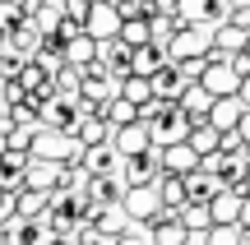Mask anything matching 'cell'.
I'll list each match as a JSON object with an SVG mask.
<instances>
[{
  "label": "cell",
  "mask_w": 250,
  "mask_h": 245,
  "mask_svg": "<svg viewBox=\"0 0 250 245\" xmlns=\"http://www.w3.org/2000/svg\"><path fill=\"white\" fill-rule=\"evenodd\" d=\"M167 56L171 60H195V56H213V28L208 23H181L176 37L167 42Z\"/></svg>",
  "instance_id": "1"
},
{
  "label": "cell",
  "mask_w": 250,
  "mask_h": 245,
  "mask_svg": "<svg viewBox=\"0 0 250 245\" xmlns=\"http://www.w3.org/2000/svg\"><path fill=\"white\" fill-rule=\"evenodd\" d=\"M121 204H125V213H130V222H144V227H148L153 218H162V213H167V204H162L158 185H130Z\"/></svg>",
  "instance_id": "2"
},
{
  "label": "cell",
  "mask_w": 250,
  "mask_h": 245,
  "mask_svg": "<svg viewBox=\"0 0 250 245\" xmlns=\"http://www.w3.org/2000/svg\"><path fill=\"white\" fill-rule=\"evenodd\" d=\"M121 176H125V185H158V176H162V144H153L148 153L121 157Z\"/></svg>",
  "instance_id": "3"
},
{
  "label": "cell",
  "mask_w": 250,
  "mask_h": 245,
  "mask_svg": "<svg viewBox=\"0 0 250 245\" xmlns=\"http://www.w3.org/2000/svg\"><path fill=\"white\" fill-rule=\"evenodd\" d=\"M83 28H88L98 42H116L121 28H125V9L116 5V0H93V14H88Z\"/></svg>",
  "instance_id": "4"
},
{
  "label": "cell",
  "mask_w": 250,
  "mask_h": 245,
  "mask_svg": "<svg viewBox=\"0 0 250 245\" xmlns=\"http://www.w3.org/2000/svg\"><path fill=\"white\" fill-rule=\"evenodd\" d=\"M246 37H250V23H213V60H232L236 51H246Z\"/></svg>",
  "instance_id": "5"
},
{
  "label": "cell",
  "mask_w": 250,
  "mask_h": 245,
  "mask_svg": "<svg viewBox=\"0 0 250 245\" xmlns=\"http://www.w3.org/2000/svg\"><path fill=\"white\" fill-rule=\"evenodd\" d=\"M111 144H116V153H121V157L148 153V148H153V125H148V120H134V125H121L116 134H111Z\"/></svg>",
  "instance_id": "6"
},
{
  "label": "cell",
  "mask_w": 250,
  "mask_h": 245,
  "mask_svg": "<svg viewBox=\"0 0 250 245\" xmlns=\"http://www.w3.org/2000/svg\"><path fill=\"white\" fill-rule=\"evenodd\" d=\"M148 236H153V245H186L190 236H195V231L186 227V218H181V213H162V218H153L148 222Z\"/></svg>",
  "instance_id": "7"
},
{
  "label": "cell",
  "mask_w": 250,
  "mask_h": 245,
  "mask_svg": "<svg viewBox=\"0 0 250 245\" xmlns=\"http://www.w3.org/2000/svg\"><path fill=\"white\" fill-rule=\"evenodd\" d=\"M186 88H190V79L181 74L176 60H167L158 74H153V97H162V102H181V97H186Z\"/></svg>",
  "instance_id": "8"
},
{
  "label": "cell",
  "mask_w": 250,
  "mask_h": 245,
  "mask_svg": "<svg viewBox=\"0 0 250 245\" xmlns=\"http://www.w3.org/2000/svg\"><path fill=\"white\" fill-rule=\"evenodd\" d=\"M79 167L88 176H111V171H121V153H116V144H93L79 153Z\"/></svg>",
  "instance_id": "9"
},
{
  "label": "cell",
  "mask_w": 250,
  "mask_h": 245,
  "mask_svg": "<svg viewBox=\"0 0 250 245\" xmlns=\"http://www.w3.org/2000/svg\"><path fill=\"white\" fill-rule=\"evenodd\" d=\"M199 162H204V157L195 153V144H190V139H181V144H167V148H162V171L190 176V171H195Z\"/></svg>",
  "instance_id": "10"
},
{
  "label": "cell",
  "mask_w": 250,
  "mask_h": 245,
  "mask_svg": "<svg viewBox=\"0 0 250 245\" xmlns=\"http://www.w3.org/2000/svg\"><path fill=\"white\" fill-rule=\"evenodd\" d=\"M93 227H98L107 241L125 236V231H130V213H125V204H107V208H98V213H93Z\"/></svg>",
  "instance_id": "11"
},
{
  "label": "cell",
  "mask_w": 250,
  "mask_h": 245,
  "mask_svg": "<svg viewBox=\"0 0 250 245\" xmlns=\"http://www.w3.org/2000/svg\"><path fill=\"white\" fill-rule=\"evenodd\" d=\"M223 134H227V130H218L208 116L190 125V144H195V153H199V157H208V153H223Z\"/></svg>",
  "instance_id": "12"
},
{
  "label": "cell",
  "mask_w": 250,
  "mask_h": 245,
  "mask_svg": "<svg viewBox=\"0 0 250 245\" xmlns=\"http://www.w3.org/2000/svg\"><path fill=\"white\" fill-rule=\"evenodd\" d=\"M241 116H246L241 93H227V97H218V102H213V111H208V120H213L218 130H236V125H241Z\"/></svg>",
  "instance_id": "13"
},
{
  "label": "cell",
  "mask_w": 250,
  "mask_h": 245,
  "mask_svg": "<svg viewBox=\"0 0 250 245\" xmlns=\"http://www.w3.org/2000/svg\"><path fill=\"white\" fill-rule=\"evenodd\" d=\"M204 83L218 93V97H227V93H241V74H236L232 60H213V65H208V74H204Z\"/></svg>",
  "instance_id": "14"
},
{
  "label": "cell",
  "mask_w": 250,
  "mask_h": 245,
  "mask_svg": "<svg viewBox=\"0 0 250 245\" xmlns=\"http://www.w3.org/2000/svg\"><path fill=\"white\" fill-rule=\"evenodd\" d=\"M213 102H218V93L208 88L204 79H195V83H190V88H186V97H181V107L190 111V120H204L208 111H213Z\"/></svg>",
  "instance_id": "15"
},
{
  "label": "cell",
  "mask_w": 250,
  "mask_h": 245,
  "mask_svg": "<svg viewBox=\"0 0 250 245\" xmlns=\"http://www.w3.org/2000/svg\"><path fill=\"white\" fill-rule=\"evenodd\" d=\"M158 194H162V204H167L171 213H181L190 204V185H186V176H176V171H162L158 176Z\"/></svg>",
  "instance_id": "16"
},
{
  "label": "cell",
  "mask_w": 250,
  "mask_h": 245,
  "mask_svg": "<svg viewBox=\"0 0 250 245\" xmlns=\"http://www.w3.org/2000/svg\"><path fill=\"white\" fill-rule=\"evenodd\" d=\"M241 204H246V194L236 190V185L218 190L213 199H208V208H213V222H241Z\"/></svg>",
  "instance_id": "17"
},
{
  "label": "cell",
  "mask_w": 250,
  "mask_h": 245,
  "mask_svg": "<svg viewBox=\"0 0 250 245\" xmlns=\"http://www.w3.org/2000/svg\"><path fill=\"white\" fill-rule=\"evenodd\" d=\"M167 60H171V56H167V46H162V42L134 46V74H144V79H153V74H158Z\"/></svg>",
  "instance_id": "18"
},
{
  "label": "cell",
  "mask_w": 250,
  "mask_h": 245,
  "mask_svg": "<svg viewBox=\"0 0 250 245\" xmlns=\"http://www.w3.org/2000/svg\"><path fill=\"white\" fill-rule=\"evenodd\" d=\"M121 42H125V46H148V42H153V14H125Z\"/></svg>",
  "instance_id": "19"
},
{
  "label": "cell",
  "mask_w": 250,
  "mask_h": 245,
  "mask_svg": "<svg viewBox=\"0 0 250 245\" xmlns=\"http://www.w3.org/2000/svg\"><path fill=\"white\" fill-rule=\"evenodd\" d=\"M111 134H116V125L107 120V111L79 125V144H83V148H93V144H111Z\"/></svg>",
  "instance_id": "20"
},
{
  "label": "cell",
  "mask_w": 250,
  "mask_h": 245,
  "mask_svg": "<svg viewBox=\"0 0 250 245\" xmlns=\"http://www.w3.org/2000/svg\"><path fill=\"white\" fill-rule=\"evenodd\" d=\"M181 218H186V227L195 231V236H208V227H213V208H208V199H190L186 208H181Z\"/></svg>",
  "instance_id": "21"
},
{
  "label": "cell",
  "mask_w": 250,
  "mask_h": 245,
  "mask_svg": "<svg viewBox=\"0 0 250 245\" xmlns=\"http://www.w3.org/2000/svg\"><path fill=\"white\" fill-rule=\"evenodd\" d=\"M139 111H144V107H139V102H130L125 93H116V97L107 102V120H111L116 130H121V125H134V120H144Z\"/></svg>",
  "instance_id": "22"
},
{
  "label": "cell",
  "mask_w": 250,
  "mask_h": 245,
  "mask_svg": "<svg viewBox=\"0 0 250 245\" xmlns=\"http://www.w3.org/2000/svg\"><path fill=\"white\" fill-rule=\"evenodd\" d=\"M246 241H250V231L241 222H213L204 236V245H246Z\"/></svg>",
  "instance_id": "23"
},
{
  "label": "cell",
  "mask_w": 250,
  "mask_h": 245,
  "mask_svg": "<svg viewBox=\"0 0 250 245\" xmlns=\"http://www.w3.org/2000/svg\"><path fill=\"white\" fill-rule=\"evenodd\" d=\"M181 23H208L213 28V0H176Z\"/></svg>",
  "instance_id": "24"
},
{
  "label": "cell",
  "mask_w": 250,
  "mask_h": 245,
  "mask_svg": "<svg viewBox=\"0 0 250 245\" xmlns=\"http://www.w3.org/2000/svg\"><path fill=\"white\" fill-rule=\"evenodd\" d=\"M42 213H51V194L28 185V190L19 194V218H42Z\"/></svg>",
  "instance_id": "25"
},
{
  "label": "cell",
  "mask_w": 250,
  "mask_h": 245,
  "mask_svg": "<svg viewBox=\"0 0 250 245\" xmlns=\"http://www.w3.org/2000/svg\"><path fill=\"white\" fill-rule=\"evenodd\" d=\"M121 93L130 102H139V107H148V102H153V79H144V74H125V79H121Z\"/></svg>",
  "instance_id": "26"
},
{
  "label": "cell",
  "mask_w": 250,
  "mask_h": 245,
  "mask_svg": "<svg viewBox=\"0 0 250 245\" xmlns=\"http://www.w3.org/2000/svg\"><path fill=\"white\" fill-rule=\"evenodd\" d=\"M19 23H28L23 5H19V0H0V28H9V33H14Z\"/></svg>",
  "instance_id": "27"
},
{
  "label": "cell",
  "mask_w": 250,
  "mask_h": 245,
  "mask_svg": "<svg viewBox=\"0 0 250 245\" xmlns=\"http://www.w3.org/2000/svg\"><path fill=\"white\" fill-rule=\"evenodd\" d=\"M88 14H93V0H65V19H70V23H88Z\"/></svg>",
  "instance_id": "28"
},
{
  "label": "cell",
  "mask_w": 250,
  "mask_h": 245,
  "mask_svg": "<svg viewBox=\"0 0 250 245\" xmlns=\"http://www.w3.org/2000/svg\"><path fill=\"white\" fill-rule=\"evenodd\" d=\"M19 213V194L9 190V185H0V222H9Z\"/></svg>",
  "instance_id": "29"
},
{
  "label": "cell",
  "mask_w": 250,
  "mask_h": 245,
  "mask_svg": "<svg viewBox=\"0 0 250 245\" xmlns=\"http://www.w3.org/2000/svg\"><path fill=\"white\" fill-rule=\"evenodd\" d=\"M116 245H153V236H139V231H125V236H116Z\"/></svg>",
  "instance_id": "30"
},
{
  "label": "cell",
  "mask_w": 250,
  "mask_h": 245,
  "mask_svg": "<svg viewBox=\"0 0 250 245\" xmlns=\"http://www.w3.org/2000/svg\"><path fill=\"white\" fill-rule=\"evenodd\" d=\"M0 245H23V241H19V236H14V231H9V227H5V222H0Z\"/></svg>",
  "instance_id": "31"
},
{
  "label": "cell",
  "mask_w": 250,
  "mask_h": 245,
  "mask_svg": "<svg viewBox=\"0 0 250 245\" xmlns=\"http://www.w3.org/2000/svg\"><path fill=\"white\" fill-rule=\"evenodd\" d=\"M241 227L250 231V194H246V204H241Z\"/></svg>",
  "instance_id": "32"
},
{
  "label": "cell",
  "mask_w": 250,
  "mask_h": 245,
  "mask_svg": "<svg viewBox=\"0 0 250 245\" xmlns=\"http://www.w3.org/2000/svg\"><path fill=\"white\" fill-rule=\"evenodd\" d=\"M241 102H246V107H250V74H246V79H241Z\"/></svg>",
  "instance_id": "33"
},
{
  "label": "cell",
  "mask_w": 250,
  "mask_h": 245,
  "mask_svg": "<svg viewBox=\"0 0 250 245\" xmlns=\"http://www.w3.org/2000/svg\"><path fill=\"white\" fill-rule=\"evenodd\" d=\"M236 130H241V134L250 139V107H246V116H241V125H236Z\"/></svg>",
  "instance_id": "34"
},
{
  "label": "cell",
  "mask_w": 250,
  "mask_h": 245,
  "mask_svg": "<svg viewBox=\"0 0 250 245\" xmlns=\"http://www.w3.org/2000/svg\"><path fill=\"white\" fill-rule=\"evenodd\" d=\"M9 51V28H0V56Z\"/></svg>",
  "instance_id": "35"
},
{
  "label": "cell",
  "mask_w": 250,
  "mask_h": 245,
  "mask_svg": "<svg viewBox=\"0 0 250 245\" xmlns=\"http://www.w3.org/2000/svg\"><path fill=\"white\" fill-rule=\"evenodd\" d=\"M246 56H250V37H246Z\"/></svg>",
  "instance_id": "36"
},
{
  "label": "cell",
  "mask_w": 250,
  "mask_h": 245,
  "mask_svg": "<svg viewBox=\"0 0 250 245\" xmlns=\"http://www.w3.org/2000/svg\"><path fill=\"white\" fill-rule=\"evenodd\" d=\"M0 107H5V93H0Z\"/></svg>",
  "instance_id": "37"
},
{
  "label": "cell",
  "mask_w": 250,
  "mask_h": 245,
  "mask_svg": "<svg viewBox=\"0 0 250 245\" xmlns=\"http://www.w3.org/2000/svg\"><path fill=\"white\" fill-rule=\"evenodd\" d=\"M246 181H250V167H246Z\"/></svg>",
  "instance_id": "38"
},
{
  "label": "cell",
  "mask_w": 250,
  "mask_h": 245,
  "mask_svg": "<svg viewBox=\"0 0 250 245\" xmlns=\"http://www.w3.org/2000/svg\"><path fill=\"white\" fill-rule=\"evenodd\" d=\"M246 245H250V241H246Z\"/></svg>",
  "instance_id": "39"
}]
</instances>
